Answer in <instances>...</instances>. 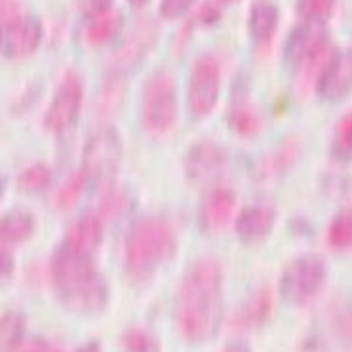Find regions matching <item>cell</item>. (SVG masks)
Instances as JSON below:
<instances>
[{
  "label": "cell",
  "instance_id": "1",
  "mask_svg": "<svg viewBox=\"0 0 352 352\" xmlns=\"http://www.w3.org/2000/svg\"><path fill=\"white\" fill-rule=\"evenodd\" d=\"M221 322V267L215 259L202 257L192 263L183 276L175 324L188 343H206L215 336Z\"/></svg>",
  "mask_w": 352,
  "mask_h": 352
},
{
  "label": "cell",
  "instance_id": "2",
  "mask_svg": "<svg viewBox=\"0 0 352 352\" xmlns=\"http://www.w3.org/2000/svg\"><path fill=\"white\" fill-rule=\"evenodd\" d=\"M52 282L61 305L74 314H99L109 301V287L91 254L61 244L52 259Z\"/></svg>",
  "mask_w": 352,
  "mask_h": 352
},
{
  "label": "cell",
  "instance_id": "3",
  "mask_svg": "<svg viewBox=\"0 0 352 352\" xmlns=\"http://www.w3.org/2000/svg\"><path fill=\"white\" fill-rule=\"evenodd\" d=\"M177 238L164 217L147 215L133 223L124 242V265L133 280H147L175 255Z\"/></svg>",
  "mask_w": 352,
  "mask_h": 352
},
{
  "label": "cell",
  "instance_id": "4",
  "mask_svg": "<svg viewBox=\"0 0 352 352\" xmlns=\"http://www.w3.org/2000/svg\"><path fill=\"white\" fill-rule=\"evenodd\" d=\"M326 282V263L318 255H299L280 276V295L287 305H305L320 294Z\"/></svg>",
  "mask_w": 352,
  "mask_h": 352
},
{
  "label": "cell",
  "instance_id": "5",
  "mask_svg": "<svg viewBox=\"0 0 352 352\" xmlns=\"http://www.w3.org/2000/svg\"><path fill=\"white\" fill-rule=\"evenodd\" d=\"M143 124L153 133H166L177 118L175 82L168 73H158L148 78L141 96Z\"/></svg>",
  "mask_w": 352,
  "mask_h": 352
},
{
  "label": "cell",
  "instance_id": "6",
  "mask_svg": "<svg viewBox=\"0 0 352 352\" xmlns=\"http://www.w3.org/2000/svg\"><path fill=\"white\" fill-rule=\"evenodd\" d=\"M122 158V143L113 128H103L96 131L86 143L82 158V170L88 177V183L103 185L118 170Z\"/></svg>",
  "mask_w": 352,
  "mask_h": 352
},
{
  "label": "cell",
  "instance_id": "7",
  "mask_svg": "<svg viewBox=\"0 0 352 352\" xmlns=\"http://www.w3.org/2000/svg\"><path fill=\"white\" fill-rule=\"evenodd\" d=\"M221 90V67L213 56H202L192 63L188 74L187 101L190 113L204 118L213 111Z\"/></svg>",
  "mask_w": 352,
  "mask_h": 352
},
{
  "label": "cell",
  "instance_id": "8",
  "mask_svg": "<svg viewBox=\"0 0 352 352\" xmlns=\"http://www.w3.org/2000/svg\"><path fill=\"white\" fill-rule=\"evenodd\" d=\"M82 99V80L74 73H69L59 84L58 91L52 99V105L48 107V111L44 115V126L56 133L73 128L80 115Z\"/></svg>",
  "mask_w": 352,
  "mask_h": 352
},
{
  "label": "cell",
  "instance_id": "9",
  "mask_svg": "<svg viewBox=\"0 0 352 352\" xmlns=\"http://www.w3.org/2000/svg\"><path fill=\"white\" fill-rule=\"evenodd\" d=\"M156 36H158L156 27L151 21L135 25L126 36V41L120 44V48L116 50L113 63H111L113 71L116 74H128L133 69H138V65L148 54V50L155 46Z\"/></svg>",
  "mask_w": 352,
  "mask_h": 352
},
{
  "label": "cell",
  "instance_id": "10",
  "mask_svg": "<svg viewBox=\"0 0 352 352\" xmlns=\"http://www.w3.org/2000/svg\"><path fill=\"white\" fill-rule=\"evenodd\" d=\"M42 41V27L34 17H17L4 25L2 50L8 58H25L38 48Z\"/></svg>",
  "mask_w": 352,
  "mask_h": 352
},
{
  "label": "cell",
  "instance_id": "11",
  "mask_svg": "<svg viewBox=\"0 0 352 352\" xmlns=\"http://www.w3.org/2000/svg\"><path fill=\"white\" fill-rule=\"evenodd\" d=\"M225 164H227L225 151L212 141H200L192 145L185 158L187 175L197 183H208L215 179L223 172Z\"/></svg>",
  "mask_w": 352,
  "mask_h": 352
},
{
  "label": "cell",
  "instance_id": "12",
  "mask_svg": "<svg viewBox=\"0 0 352 352\" xmlns=\"http://www.w3.org/2000/svg\"><path fill=\"white\" fill-rule=\"evenodd\" d=\"M318 94L326 101H339L352 91V52L336 54L322 69L316 82Z\"/></svg>",
  "mask_w": 352,
  "mask_h": 352
},
{
  "label": "cell",
  "instance_id": "13",
  "mask_svg": "<svg viewBox=\"0 0 352 352\" xmlns=\"http://www.w3.org/2000/svg\"><path fill=\"white\" fill-rule=\"evenodd\" d=\"M236 206V197L230 188L217 187L210 190L200 204V223L206 230L217 232L227 227L232 210Z\"/></svg>",
  "mask_w": 352,
  "mask_h": 352
},
{
  "label": "cell",
  "instance_id": "14",
  "mask_svg": "<svg viewBox=\"0 0 352 352\" xmlns=\"http://www.w3.org/2000/svg\"><path fill=\"white\" fill-rule=\"evenodd\" d=\"M318 23H309L299 27L292 33L286 44V56L294 63H309L314 56H318L322 50L329 46L326 33L316 27Z\"/></svg>",
  "mask_w": 352,
  "mask_h": 352
},
{
  "label": "cell",
  "instance_id": "15",
  "mask_svg": "<svg viewBox=\"0 0 352 352\" xmlns=\"http://www.w3.org/2000/svg\"><path fill=\"white\" fill-rule=\"evenodd\" d=\"M276 221V212L270 206H250L244 208L236 219L238 236L244 242H259L270 234Z\"/></svg>",
  "mask_w": 352,
  "mask_h": 352
},
{
  "label": "cell",
  "instance_id": "16",
  "mask_svg": "<svg viewBox=\"0 0 352 352\" xmlns=\"http://www.w3.org/2000/svg\"><path fill=\"white\" fill-rule=\"evenodd\" d=\"M270 312H272V292L267 286L259 287L257 292L250 295L246 303L238 309L234 324L242 329L259 328L269 320Z\"/></svg>",
  "mask_w": 352,
  "mask_h": 352
},
{
  "label": "cell",
  "instance_id": "17",
  "mask_svg": "<svg viewBox=\"0 0 352 352\" xmlns=\"http://www.w3.org/2000/svg\"><path fill=\"white\" fill-rule=\"evenodd\" d=\"M103 236V225L99 215H84L78 221H74L67 230L63 244L91 254L99 246Z\"/></svg>",
  "mask_w": 352,
  "mask_h": 352
},
{
  "label": "cell",
  "instance_id": "18",
  "mask_svg": "<svg viewBox=\"0 0 352 352\" xmlns=\"http://www.w3.org/2000/svg\"><path fill=\"white\" fill-rule=\"evenodd\" d=\"M120 29H122V14L116 10H105L90 17L84 36L90 46H105L111 41H115Z\"/></svg>",
  "mask_w": 352,
  "mask_h": 352
},
{
  "label": "cell",
  "instance_id": "19",
  "mask_svg": "<svg viewBox=\"0 0 352 352\" xmlns=\"http://www.w3.org/2000/svg\"><path fill=\"white\" fill-rule=\"evenodd\" d=\"M278 8L269 2V0H257L250 10V17H248V27L250 33L255 41L267 42L272 38V34L278 27Z\"/></svg>",
  "mask_w": 352,
  "mask_h": 352
},
{
  "label": "cell",
  "instance_id": "20",
  "mask_svg": "<svg viewBox=\"0 0 352 352\" xmlns=\"http://www.w3.org/2000/svg\"><path fill=\"white\" fill-rule=\"evenodd\" d=\"M34 232V217L27 212H12L2 217L0 225V236L2 244H21L25 240L33 236Z\"/></svg>",
  "mask_w": 352,
  "mask_h": 352
},
{
  "label": "cell",
  "instance_id": "21",
  "mask_svg": "<svg viewBox=\"0 0 352 352\" xmlns=\"http://www.w3.org/2000/svg\"><path fill=\"white\" fill-rule=\"evenodd\" d=\"M297 155H299V141H297V138H289V140L284 141V143H282V145L263 162L261 172L265 173L267 177L282 175V173L286 172V170H289V168L295 164Z\"/></svg>",
  "mask_w": 352,
  "mask_h": 352
},
{
  "label": "cell",
  "instance_id": "22",
  "mask_svg": "<svg viewBox=\"0 0 352 352\" xmlns=\"http://www.w3.org/2000/svg\"><path fill=\"white\" fill-rule=\"evenodd\" d=\"M25 336V320L19 312L8 311L0 320V352H16Z\"/></svg>",
  "mask_w": 352,
  "mask_h": 352
},
{
  "label": "cell",
  "instance_id": "23",
  "mask_svg": "<svg viewBox=\"0 0 352 352\" xmlns=\"http://www.w3.org/2000/svg\"><path fill=\"white\" fill-rule=\"evenodd\" d=\"M229 126L240 138H255L261 131L263 120L252 107H236L234 111H230Z\"/></svg>",
  "mask_w": 352,
  "mask_h": 352
},
{
  "label": "cell",
  "instance_id": "24",
  "mask_svg": "<svg viewBox=\"0 0 352 352\" xmlns=\"http://www.w3.org/2000/svg\"><path fill=\"white\" fill-rule=\"evenodd\" d=\"M122 352H160V343L151 331L143 328H128L120 336Z\"/></svg>",
  "mask_w": 352,
  "mask_h": 352
},
{
  "label": "cell",
  "instance_id": "25",
  "mask_svg": "<svg viewBox=\"0 0 352 352\" xmlns=\"http://www.w3.org/2000/svg\"><path fill=\"white\" fill-rule=\"evenodd\" d=\"M329 246L336 250H349L352 248V212L343 210L331 219L328 229Z\"/></svg>",
  "mask_w": 352,
  "mask_h": 352
},
{
  "label": "cell",
  "instance_id": "26",
  "mask_svg": "<svg viewBox=\"0 0 352 352\" xmlns=\"http://www.w3.org/2000/svg\"><path fill=\"white\" fill-rule=\"evenodd\" d=\"M86 183H88V177H86L84 170H76V172L63 183V187L58 190V195H56V204H58L59 208H71V206L80 198L84 187H86Z\"/></svg>",
  "mask_w": 352,
  "mask_h": 352
},
{
  "label": "cell",
  "instance_id": "27",
  "mask_svg": "<svg viewBox=\"0 0 352 352\" xmlns=\"http://www.w3.org/2000/svg\"><path fill=\"white\" fill-rule=\"evenodd\" d=\"M52 183V170L44 164H34L19 175V187L27 192H41Z\"/></svg>",
  "mask_w": 352,
  "mask_h": 352
},
{
  "label": "cell",
  "instance_id": "28",
  "mask_svg": "<svg viewBox=\"0 0 352 352\" xmlns=\"http://www.w3.org/2000/svg\"><path fill=\"white\" fill-rule=\"evenodd\" d=\"M336 0H297L299 16L309 23H322L331 14Z\"/></svg>",
  "mask_w": 352,
  "mask_h": 352
},
{
  "label": "cell",
  "instance_id": "29",
  "mask_svg": "<svg viewBox=\"0 0 352 352\" xmlns=\"http://www.w3.org/2000/svg\"><path fill=\"white\" fill-rule=\"evenodd\" d=\"M128 208V197L122 190H109L107 197L101 200L99 206V217L101 219H116L118 215H122Z\"/></svg>",
  "mask_w": 352,
  "mask_h": 352
},
{
  "label": "cell",
  "instance_id": "30",
  "mask_svg": "<svg viewBox=\"0 0 352 352\" xmlns=\"http://www.w3.org/2000/svg\"><path fill=\"white\" fill-rule=\"evenodd\" d=\"M336 145L341 153L352 156V113L344 115L337 124Z\"/></svg>",
  "mask_w": 352,
  "mask_h": 352
},
{
  "label": "cell",
  "instance_id": "31",
  "mask_svg": "<svg viewBox=\"0 0 352 352\" xmlns=\"http://www.w3.org/2000/svg\"><path fill=\"white\" fill-rule=\"evenodd\" d=\"M195 0H160V14L166 19H177L192 6Z\"/></svg>",
  "mask_w": 352,
  "mask_h": 352
},
{
  "label": "cell",
  "instance_id": "32",
  "mask_svg": "<svg viewBox=\"0 0 352 352\" xmlns=\"http://www.w3.org/2000/svg\"><path fill=\"white\" fill-rule=\"evenodd\" d=\"M337 333L346 346H352V307L337 314Z\"/></svg>",
  "mask_w": 352,
  "mask_h": 352
},
{
  "label": "cell",
  "instance_id": "33",
  "mask_svg": "<svg viewBox=\"0 0 352 352\" xmlns=\"http://www.w3.org/2000/svg\"><path fill=\"white\" fill-rule=\"evenodd\" d=\"M109 4H111V0H80L82 12L88 17L96 16V14H99V12H105V10H109Z\"/></svg>",
  "mask_w": 352,
  "mask_h": 352
},
{
  "label": "cell",
  "instance_id": "34",
  "mask_svg": "<svg viewBox=\"0 0 352 352\" xmlns=\"http://www.w3.org/2000/svg\"><path fill=\"white\" fill-rule=\"evenodd\" d=\"M23 352H59L56 346H52V344L44 343V341H36V343H33L27 351Z\"/></svg>",
  "mask_w": 352,
  "mask_h": 352
},
{
  "label": "cell",
  "instance_id": "35",
  "mask_svg": "<svg viewBox=\"0 0 352 352\" xmlns=\"http://www.w3.org/2000/svg\"><path fill=\"white\" fill-rule=\"evenodd\" d=\"M223 352H252L250 344H246L244 341H234V343H229Z\"/></svg>",
  "mask_w": 352,
  "mask_h": 352
},
{
  "label": "cell",
  "instance_id": "36",
  "mask_svg": "<svg viewBox=\"0 0 352 352\" xmlns=\"http://www.w3.org/2000/svg\"><path fill=\"white\" fill-rule=\"evenodd\" d=\"M78 352H99V343L86 344V346H84V349H80Z\"/></svg>",
  "mask_w": 352,
  "mask_h": 352
},
{
  "label": "cell",
  "instance_id": "37",
  "mask_svg": "<svg viewBox=\"0 0 352 352\" xmlns=\"http://www.w3.org/2000/svg\"><path fill=\"white\" fill-rule=\"evenodd\" d=\"M130 2L133 6H143V4H147L148 0H130Z\"/></svg>",
  "mask_w": 352,
  "mask_h": 352
}]
</instances>
